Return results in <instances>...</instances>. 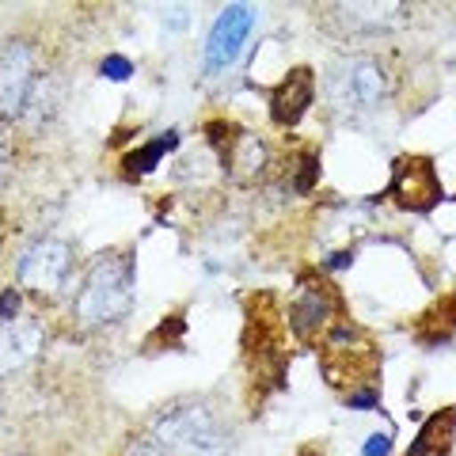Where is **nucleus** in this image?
<instances>
[{
  "instance_id": "nucleus-1",
  "label": "nucleus",
  "mask_w": 456,
  "mask_h": 456,
  "mask_svg": "<svg viewBox=\"0 0 456 456\" xmlns=\"http://www.w3.org/2000/svg\"><path fill=\"white\" fill-rule=\"evenodd\" d=\"M137 293V263L130 251H103L88 266V274L80 281L77 293V323L80 327H110L126 320V312L134 308Z\"/></svg>"
},
{
  "instance_id": "nucleus-2",
  "label": "nucleus",
  "mask_w": 456,
  "mask_h": 456,
  "mask_svg": "<svg viewBox=\"0 0 456 456\" xmlns=\"http://www.w3.org/2000/svg\"><path fill=\"white\" fill-rule=\"evenodd\" d=\"M152 445L164 456H228L232 430L209 403H175L149 426Z\"/></svg>"
},
{
  "instance_id": "nucleus-3",
  "label": "nucleus",
  "mask_w": 456,
  "mask_h": 456,
  "mask_svg": "<svg viewBox=\"0 0 456 456\" xmlns=\"http://www.w3.org/2000/svg\"><path fill=\"white\" fill-rule=\"evenodd\" d=\"M392 92V80L384 73V65L369 53H346L327 69L323 95L338 118H362L384 107V99Z\"/></svg>"
},
{
  "instance_id": "nucleus-4",
  "label": "nucleus",
  "mask_w": 456,
  "mask_h": 456,
  "mask_svg": "<svg viewBox=\"0 0 456 456\" xmlns=\"http://www.w3.org/2000/svg\"><path fill=\"white\" fill-rule=\"evenodd\" d=\"M69 270H73V248H69L65 240L42 236L20 255L16 278L23 289H31L35 297H53L69 281Z\"/></svg>"
},
{
  "instance_id": "nucleus-5",
  "label": "nucleus",
  "mask_w": 456,
  "mask_h": 456,
  "mask_svg": "<svg viewBox=\"0 0 456 456\" xmlns=\"http://www.w3.org/2000/svg\"><path fill=\"white\" fill-rule=\"evenodd\" d=\"M38 84V57L27 42H8L0 46V122H12L27 110Z\"/></svg>"
},
{
  "instance_id": "nucleus-6",
  "label": "nucleus",
  "mask_w": 456,
  "mask_h": 456,
  "mask_svg": "<svg viewBox=\"0 0 456 456\" xmlns=\"http://www.w3.org/2000/svg\"><path fill=\"white\" fill-rule=\"evenodd\" d=\"M388 198L399 209L411 213H426L441 202V179L434 164L426 156H403L392 167V183H388Z\"/></svg>"
},
{
  "instance_id": "nucleus-7",
  "label": "nucleus",
  "mask_w": 456,
  "mask_h": 456,
  "mask_svg": "<svg viewBox=\"0 0 456 456\" xmlns=\"http://www.w3.org/2000/svg\"><path fill=\"white\" fill-rule=\"evenodd\" d=\"M251 31H255V12L248 4H228L206 38V69L209 73H224L228 65H236Z\"/></svg>"
},
{
  "instance_id": "nucleus-8",
  "label": "nucleus",
  "mask_w": 456,
  "mask_h": 456,
  "mask_svg": "<svg viewBox=\"0 0 456 456\" xmlns=\"http://www.w3.org/2000/svg\"><path fill=\"white\" fill-rule=\"evenodd\" d=\"M335 312V293L331 285L320 281V278H305L301 289L293 297V308H289V327L297 331V338H316V331H323L327 320Z\"/></svg>"
},
{
  "instance_id": "nucleus-9",
  "label": "nucleus",
  "mask_w": 456,
  "mask_h": 456,
  "mask_svg": "<svg viewBox=\"0 0 456 456\" xmlns=\"http://www.w3.org/2000/svg\"><path fill=\"white\" fill-rule=\"evenodd\" d=\"M312 99H316V77H312V69H293V73L270 92V118H274V126H281V130H293L308 114Z\"/></svg>"
},
{
  "instance_id": "nucleus-10",
  "label": "nucleus",
  "mask_w": 456,
  "mask_h": 456,
  "mask_svg": "<svg viewBox=\"0 0 456 456\" xmlns=\"http://www.w3.org/2000/svg\"><path fill=\"white\" fill-rule=\"evenodd\" d=\"M42 350V327L35 320L0 323V377H12Z\"/></svg>"
},
{
  "instance_id": "nucleus-11",
  "label": "nucleus",
  "mask_w": 456,
  "mask_h": 456,
  "mask_svg": "<svg viewBox=\"0 0 456 456\" xmlns=\"http://www.w3.org/2000/svg\"><path fill=\"white\" fill-rule=\"evenodd\" d=\"M331 12L346 35H377V31H388V27L403 23L407 8H399V4H342Z\"/></svg>"
},
{
  "instance_id": "nucleus-12",
  "label": "nucleus",
  "mask_w": 456,
  "mask_h": 456,
  "mask_svg": "<svg viewBox=\"0 0 456 456\" xmlns=\"http://www.w3.org/2000/svg\"><path fill=\"white\" fill-rule=\"evenodd\" d=\"M224 167L236 183H255L266 171V145L255 134H236L224 145Z\"/></svg>"
},
{
  "instance_id": "nucleus-13",
  "label": "nucleus",
  "mask_w": 456,
  "mask_h": 456,
  "mask_svg": "<svg viewBox=\"0 0 456 456\" xmlns=\"http://www.w3.org/2000/svg\"><path fill=\"white\" fill-rule=\"evenodd\" d=\"M452 434H456V407H445L422 422V430L415 441H411L407 456H449Z\"/></svg>"
},
{
  "instance_id": "nucleus-14",
  "label": "nucleus",
  "mask_w": 456,
  "mask_h": 456,
  "mask_svg": "<svg viewBox=\"0 0 456 456\" xmlns=\"http://www.w3.org/2000/svg\"><path fill=\"white\" fill-rule=\"evenodd\" d=\"M179 145V134H160V137H152L145 149H137L134 156H126V171L130 175H145V171H152L156 164L164 160V152H171Z\"/></svg>"
},
{
  "instance_id": "nucleus-15",
  "label": "nucleus",
  "mask_w": 456,
  "mask_h": 456,
  "mask_svg": "<svg viewBox=\"0 0 456 456\" xmlns=\"http://www.w3.org/2000/svg\"><path fill=\"white\" fill-rule=\"evenodd\" d=\"M316 175H320V160H316L312 152H305V156H301V164H297L293 191H297V194H308V191H312V183H316Z\"/></svg>"
},
{
  "instance_id": "nucleus-16",
  "label": "nucleus",
  "mask_w": 456,
  "mask_h": 456,
  "mask_svg": "<svg viewBox=\"0 0 456 456\" xmlns=\"http://www.w3.org/2000/svg\"><path fill=\"white\" fill-rule=\"evenodd\" d=\"M99 73H103L107 80H130L134 77V65L126 61V57H118V53H110L103 65H99Z\"/></svg>"
},
{
  "instance_id": "nucleus-17",
  "label": "nucleus",
  "mask_w": 456,
  "mask_h": 456,
  "mask_svg": "<svg viewBox=\"0 0 456 456\" xmlns=\"http://www.w3.org/2000/svg\"><path fill=\"white\" fill-rule=\"evenodd\" d=\"M20 289L12 285V289L0 293V323H12V320H20Z\"/></svg>"
},
{
  "instance_id": "nucleus-18",
  "label": "nucleus",
  "mask_w": 456,
  "mask_h": 456,
  "mask_svg": "<svg viewBox=\"0 0 456 456\" xmlns=\"http://www.w3.org/2000/svg\"><path fill=\"white\" fill-rule=\"evenodd\" d=\"M362 452H365V456H388V452H392V437H388V434H373V437L365 441Z\"/></svg>"
},
{
  "instance_id": "nucleus-19",
  "label": "nucleus",
  "mask_w": 456,
  "mask_h": 456,
  "mask_svg": "<svg viewBox=\"0 0 456 456\" xmlns=\"http://www.w3.org/2000/svg\"><path fill=\"white\" fill-rule=\"evenodd\" d=\"M8 175H12V149H8V137L0 134V187L8 183Z\"/></svg>"
},
{
  "instance_id": "nucleus-20",
  "label": "nucleus",
  "mask_w": 456,
  "mask_h": 456,
  "mask_svg": "<svg viewBox=\"0 0 456 456\" xmlns=\"http://www.w3.org/2000/svg\"><path fill=\"white\" fill-rule=\"evenodd\" d=\"M130 456H164V452L156 449V445H152V437L145 434V437H137L134 445H130Z\"/></svg>"
}]
</instances>
